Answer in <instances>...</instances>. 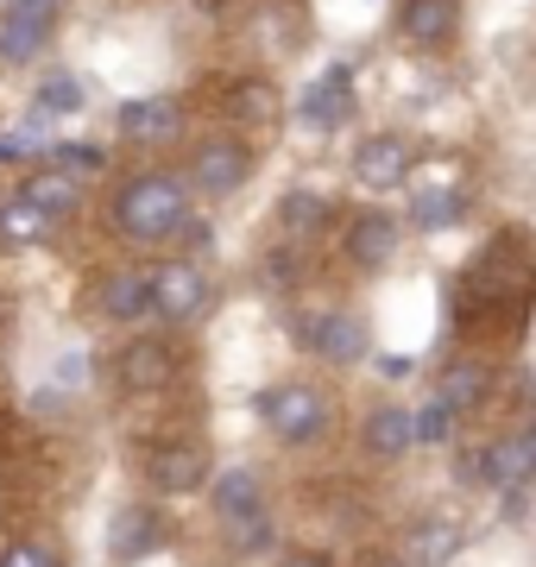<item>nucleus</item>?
Wrapping results in <instances>:
<instances>
[{"mask_svg":"<svg viewBox=\"0 0 536 567\" xmlns=\"http://www.w3.org/2000/svg\"><path fill=\"white\" fill-rule=\"evenodd\" d=\"M189 215V183L177 171H133L114 189V227L133 246H158L177 234V221Z\"/></svg>","mask_w":536,"mask_h":567,"instance_id":"nucleus-1","label":"nucleus"},{"mask_svg":"<svg viewBox=\"0 0 536 567\" xmlns=\"http://www.w3.org/2000/svg\"><path fill=\"white\" fill-rule=\"evenodd\" d=\"M259 423L285 447H310L329 435V398L316 385H271L259 391Z\"/></svg>","mask_w":536,"mask_h":567,"instance_id":"nucleus-2","label":"nucleus"},{"mask_svg":"<svg viewBox=\"0 0 536 567\" xmlns=\"http://www.w3.org/2000/svg\"><path fill=\"white\" fill-rule=\"evenodd\" d=\"M63 25V0H0V58L39 63Z\"/></svg>","mask_w":536,"mask_h":567,"instance_id":"nucleus-3","label":"nucleus"},{"mask_svg":"<svg viewBox=\"0 0 536 567\" xmlns=\"http://www.w3.org/2000/svg\"><path fill=\"white\" fill-rule=\"evenodd\" d=\"M208 447L203 442H152L145 447V461H140V480L158 498H189V492H203L208 486Z\"/></svg>","mask_w":536,"mask_h":567,"instance_id":"nucleus-4","label":"nucleus"},{"mask_svg":"<svg viewBox=\"0 0 536 567\" xmlns=\"http://www.w3.org/2000/svg\"><path fill=\"white\" fill-rule=\"evenodd\" d=\"M152 278V316L171 328H184L196 322L208 309V278H203V265H189V259H171L158 265V271H145Z\"/></svg>","mask_w":536,"mask_h":567,"instance_id":"nucleus-5","label":"nucleus"},{"mask_svg":"<svg viewBox=\"0 0 536 567\" xmlns=\"http://www.w3.org/2000/svg\"><path fill=\"white\" fill-rule=\"evenodd\" d=\"M247 177H252V152L240 140H227V133L196 145V152H189V171H184V183L203 189V196H234Z\"/></svg>","mask_w":536,"mask_h":567,"instance_id":"nucleus-6","label":"nucleus"},{"mask_svg":"<svg viewBox=\"0 0 536 567\" xmlns=\"http://www.w3.org/2000/svg\"><path fill=\"white\" fill-rule=\"evenodd\" d=\"M171 379H177V353H171V341H126L121 360H114V385L126 391V398H158V391H171Z\"/></svg>","mask_w":536,"mask_h":567,"instance_id":"nucleus-7","label":"nucleus"},{"mask_svg":"<svg viewBox=\"0 0 536 567\" xmlns=\"http://www.w3.org/2000/svg\"><path fill=\"white\" fill-rule=\"evenodd\" d=\"M297 341L322 353L329 365H353L367 353V322L348 316V309H329V316H297Z\"/></svg>","mask_w":536,"mask_h":567,"instance_id":"nucleus-8","label":"nucleus"},{"mask_svg":"<svg viewBox=\"0 0 536 567\" xmlns=\"http://www.w3.org/2000/svg\"><path fill=\"white\" fill-rule=\"evenodd\" d=\"M480 480L493 492H524L536 480V429H517V435H498L480 454Z\"/></svg>","mask_w":536,"mask_h":567,"instance_id":"nucleus-9","label":"nucleus"},{"mask_svg":"<svg viewBox=\"0 0 536 567\" xmlns=\"http://www.w3.org/2000/svg\"><path fill=\"white\" fill-rule=\"evenodd\" d=\"M398 246H404V227H398L392 215H379V208L353 215L348 234H341V252H348L360 271H385V265L398 259Z\"/></svg>","mask_w":536,"mask_h":567,"instance_id":"nucleus-10","label":"nucleus"},{"mask_svg":"<svg viewBox=\"0 0 536 567\" xmlns=\"http://www.w3.org/2000/svg\"><path fill=\"white\" fill-rule=\"evenodd\" d=\"M404 177H411V145L398 133L360 140V152H353V183L360 189H404Z\"/></svg>","mask_w":536,"mask_h":567,"instance_id":"nucleus-11","label":"nucleus"},{"mask_svg":"<svg viewBox=\"0 0 536 567\" xmlns=\"http://www.w3.org/2000/svg\"><path fill=\"white\" fill-rule=\"evenodd\" d=\"M121 133L133 145H171L184 133V102L177 95H140V102H121Z\"/></svg>","mask_w":536,"mask_h":567,"instance_id":"nucleus-12","label":"nucleus"},{"mask_svg":"<svg viewBox=\"0 0 536 567\" xmlns=\"http://www.w3.org/2000/svg\"><path fill=\"white\" fill-rule=\"evenodd\" d=\"M165 517L152 505H126V511H114V524H107V555L114 561H145L152 548H165Z\"/></svg>","mask_w":536,"mask_h":567,"instance_id":"nucleus-13","label":"nucleus"},{"mask_svg":"<svg viewBox=\"0 0 536 567\" xmlns=\"http://www.w3.org/2000/svg\"><path fill=\"white\" fill-rule=\"evenodd\" d=\"M20 196H25V203H39L58 227L83 215V177H70V171H58V164L25 171V177H20Z\"/></svg>","mask_w":536,"mask_h":567,"instance_id":"nucleus-14","label":"nucleus"},{"mask_svg":"<svg viewBox=\"0 0 536 567\" xmlns=\"http://www.w3.org/2000/svg\"><path fill=\"white\" fill-rule=\"evenodd\" d=\"M348 107H353V70L348 63H334L329 76H316L310 89H303V126H316V133H329V126L348 121Z\"/></svg>","mask_w":536,"mask_h":567,"instance_id":"nucleus-15","label":"nucleus"},{"mask_svg":"<svg viewBox=\"0 0 536 567\" xmlns=\"http://www.w3.org/2000/svg\"><path fill=\"white\" fill-rule=\"evenodd\" d=\"M454 25H461V0H404L398 39H411L416 51H435V44L454 39Z\"/></svg>","mask_w":536,"mask_h":567,"instance_id":"nucleus-16","label":"nucleus"},{"mask_svg":"<svg viewBox=\"0 0 536 567\" xmlns=\"http://www.w3.org/2000/svg\"><path fill=\"white\" fill-rule=\"evenodd\" d=\"M454 548H461V524L454 517H416L404 529V561L411 567H449Z\"/></svg>","mask_w":536,"mask_h":567,"instance_id":"nucleus-17","label":"nucleus"},{"mask_svg":"<svg viewBox=\"0 0 536 567\" xmlns=\"http://www.w3.org/2000/svg\"><path fill=\"white\" fill-rule=\"evenodd\" d=\"M51 234H58V221H51L39 203H25L20 189L0 196V240L7 246H44Z\"/></svg>","mask_w":536,"mask_h":567,"instance_id":"nucleus-18","label":"nucleus"},{"mask_svg":"<svg viewBox=\"0 0 536 567\" xmlns=\"http://www.w3.org/2000/svg\"><path fill=\"white\" fill-rule=\"evenodd\" d=\"M102 316L107 322H140V316H152V278H145V271H107L102 278Z\"/></svg>","mask_w":536,"mask_h":567,"instance_id":"nucleus-19","label":"nucleus"},{"mask_svg":"<svg viewBox=\"0 0 536 567\" xmlns=\"http://www.w3.org/2000/svg\"><path fill=\"white\" fill-rule=\"evenodd\" d=\"M278 227H285L290 240L329 234V227H334V203L322 196V189H290L285 203H278Z\"/></svg>","mask_w":536,"mask_h":567,"instance_id":"nucleus-20","label":"nucleus"},{"mask_svg":"<svg viewBox=\"0 0 536 567\" xmlns=\"http://www.w3.org/2000/svg\"><path fill=\"white\" fill-rule=\"evenodd\" d=\"M486 391H493V365H480V360H461L442 372V391H435V404H449L454 416H467V410L486 404Z\"/></svg>","mask_w":536,"mask_h":567,"instance_id":"nucleus-21","label":"nucleus"},{"mask_svg":"<svg viewBox=\"0 0 536 567\" xmlns=\"http://www.w3.org/2000/svg\"><path fill=\"white\" fill-rule=\"evenodd\" d=\"M360 442L379 454V461H392V454H404V447L416 442V429H411V410H398V404H385V410H372L367 416V429H360Z\"/></svg>","mask_w":536,"mask_h":567,"instance_id":"nucleus-22","label":"nucleus"},{"mask_svg":"<svg viewBox=\"0 0 536 567\" xmlns=\"http://www.w3.org/2000/svg\"><path fill=\"white\" fill-rule=\"evenodd\" d=\"M208 498H215V517H221V524H227V517H247V511L266 505V492H259V473H252V466H234V473H221Z\"/></svg>","mask_w":536,"mask_h":567,"instance_id":"nucleus-23","label":"nucleus"},{"mask_svg":"<svg viewBox=\"0 0 536 567\" xmlns=\"http://www.w3.org/2000/svg\"><path fill=\"white\" fill-rule=\"evenodd\" d=\"M467 215V196L454 189V183H435V189H416L411 196V221L416 227H454Z\"/></svg>","mask_w":536,"mask_h":567,"instance_id":"nucleus-24","label":"nucleus"},{"mask_svg":"<svg viewBox=\"0 0 536 567\" xmlns=\"http://www.w3.org/2000/svg\"><path fill=\"white\" fill-rule=\"evenodd\" d=\"M227 107H234V121H247V126H271V121H278V89H271V82H234Z\"/></svg>","mask_w":536,"mask_h":567,"instance_id":"nucleus-25","label":"nucleus"},{"mask_svg":"<svg viewBox=\"0 0 536 567\" xmlns=\"http://www.w3.org/2000/svg\"><path fill=\"white\" fill-rule=\"evenodd\" d=\"M89 89L83 76H70V70H51V76L39 82V114H83Z\"/></svg>","mask_w":536,"mask_h":567,"instance_id":"nucleus-26","label":"nucleus"},{"mask_svg":"<svg viewBox=\"0 0 536 567\" xmlns=\"http://www.w3.org/2000/svg\"><path fill=\"white\" fill-rule=\"evenodd\" d=\"M227 543H234V555H259V548H271V517H266V505L247 511V517H227Z\"/></svg>","mask_w":536,"mask_h":567,"instance_id":"nucleus-27","label":"nucleus"},{"mask_svg":"<svg viewBox=\"0 0 536 567\" xmlns=\"http://www.w3.org/2000/svg\"><path fill=\"white\" fill-rule=\"evenodd\" d=\"M44 164H58L70 177H95V171H107V152H95V145H44Z\"/></svg>","mask_w":536,"mask_h":567,"instance_id":"nucleus-28","label":"nucleus"},{"mask_svg":"<svg viewBox=\"0 0 536 567\" xmlns=\"http://www.w3.org/2000/svg\"><path fill=\"white\" fill-rule=\"evenodd\" d=\"M0 567H63V555L51 543H13L0 555Z\"/></svg>","mask_w":536,"mask_h":567,"instance_id":"nucleus-29","label":"nucleus"},{"mask_svg":"<svg viewBox=\"0 0 536 567\" xmlns=\"http://www.w3.org/2000/svg\"><path fill=\"white\" fill-rule=\"evenodd\" d=\"M449 423H454V410H449V404H430L423 416H411L416 442H449Z\"/></svg>","mask_w":536,"mask_h":567,"instance_id":"nucleus-30","label":"nucleus"},{"mask_svg":"<svg viewBox=\"0 0 536 567\" xmlns=\"http://www.w3.org/2000/svg\"><path fill=\"white\" fill-rule=\"evenodd\" d=\"M266 284H271V290H290V284H297V259H290V252H271V259H266Z\"/></svg>","mask_w":536,"mask_h":567,"instance_id":"nucleus-31","label":"nucleus"},{"mask_svg":"<svg viewBox=\"0 0 536 567\" xmlns=\"http://www.w3.org/2000/svg\"><path fill=\"white\" fill-rule=\"evenodd\" d=\"M25 152H32V145H25L20 133H0V164H20Z\"/></svg>","mask_w":536,"mask_h":567,"instance_id":"nucleus-32","label":"nucleus"},{"mask_svg":"<svg viewBox=\"0 0 536 567\" xmlns=\"http://www.w3.org/2000/svg\"><path fill=\"white\" fill-rule=\"evenodd\" d=\"M379 372H385V379H411V353H385Z\"/></svg>","mask_w":536,"mask_h":567,"instance_id":"nucleus-33","label":"nucleus"},{"mask_svg":"<svg viewBox=\"0 0 536 567\" xmlns=\"http://www.w3.org/2000/svg\"><path fill=\"white\" fill-rule=\"evenodd\" d=\"M278 567H329V555H310V548H297V555H285Z\"/></svg>","mask_w":536,"mask_h":567,"instance_id":"nucleus-34","label":"nucleus"},{"mask_svg":"<svg viewBox=\"0 0 536 567\" xmlns=\"http://www.w3.org/2000/svg\"><path fill=\"white\" fill-rule=\"evenodd\" d=\"M367 567H411V561H404V555H372Z\"/></svg>","mask_w":536,"mask_h":567,"instance_id":"nucleus-35","label":"nucleus"}]
</instances>
